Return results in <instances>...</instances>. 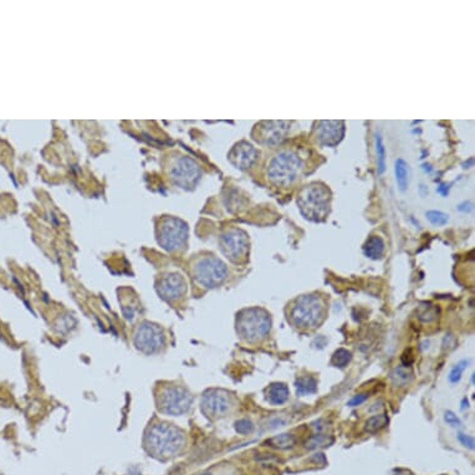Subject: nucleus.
<instances>
[{
  "label": "nucleus",
  "instance_id": "4",
  "mask_svg": "<svg viewBox=\"0 0 475 475\" xmlns=\"http://www.w3.org/2000/svg\"><path fill=\"white\" fill-rule=\"evenodd\" d=\"M331 193L323 183L307 184L297 194V205L306 219L323 222L330 212Z\"/></svg>",
  "mask_w": 475,
  "mask_h": 475
},
{
  "label": "nucleus",
  "instance_id": "23",
  "mask_svg": "<svg viewBox=\"0 0 475 475\" xmlns=\"http://www.w3.org/2000/svg\"><path fill=\"white\" fill-rule=\"evenodd\" d=\"M427 219L436 227H443L449 222V216L439 210H429L426 213Z\"/></svg>",
  "mask_w": 475,
  "mask_h": 475
},
{
  "label": "nucleus",
  "instance_id": "14",
  "mask_svg": "<svg viewBox=\"0 0 475 475\" xmlns=\"http://www.w3.org/2000/svg\"><path fill=\"white\" fill-rule=\"evenodd\" d=\"M161 296L168 302H173L176 300H179L186 292V284L181 279H173L170 281V284H166L161 288Z\"/></svg>",
  "mask_w": 475,
  "mask_h": 475
},
{
  "label": "nucleus",
  "instance_id": "17",
  "mask_svg": "<svg viewBox=\"0 0 475 475\" xmlns=\"http://www.w3.org/2000/svg\"><path fill=\"white\" fill-rule=\"evenodd\" d=\"M394 174H396V181L398 184V188L404 192L407 189L408 183H409V177H408V165L404 160L398 158L394 163Z\"/></svg>",
  "mask_w": 475,
  "mask_h": 475
},
{
  "label": "nucleus",
  "instance_id": "25",
  "mask_svg": "<svg viewBox=\"0 0 475 475\" xmlns=\"http://www.w3.org/2000/svg\"><path fill=\"white\" fill-rule=\"evenodd\" d=\"M235 431L240 434H250L254 431V425L249 419H240L235 423Z\"/></svg>",
  "mask_w": 475,
  "mask_h": 475
},
{
  "label": "nucleus",
  "instance_id": "28",
  "mask_svg": "<svg viewBox=\"0 0 475 475\" xmlns=\"http://www.w3.org/2000/svg\"><path fill=\"white\" fill-rule=\"evenodd\" d=\"M458 439L465 447H469L470 449H474V438L470 436H465L463 433H458Z\"/></svg>",
  "mask_w": 475,
  "mask_h": 475
},
{
  "label": "nucleus",
  "instance_id": "32",
  "mask_svg": "<svg viewBox=\"0 0 475 475\" xmlns=\"http://www.w3.org/2000/svg\"><path fill=\"white\" fill-rule=\"evenodd\" d=\"M204 475H212V474H204Z\"/></svg>",
  "mask_w": 475,
  "mask_h": 475
},
{
  "label": "nucleus",
  "instance_id": "27",
  "mask_svg": "<svg viewBox=\"0 0 475 475\" xmlns=\"http://www.w3.org/2000/svg\"><path fill=\"white\" fill-rule=\"evenodd\" d=\"M444 419H445V422H447L450 427H459V426H460V419H459V418L454 414V413L452 412V410H448V412H445Z\"/></svg>",
  "mask_w": 475,
  "mask_h": 475
},
{
  "label": "nucleus",
  "instance_id": "30",
  "mask_svg": "<svg viewBox=\"0 0 475 475\" xmlns=\"http://www.w3.org/2000/svg\"><path fill=\"white\" fill-rule=\"evenodd\" d=\"M458 210L463 212V213H469V212L471 210V203L464 202V203L459 204V205H458Z\"/></svg>",
  "mask_w": 475,
  "mask_h": 475
},
{
  "label": "nucleus",
  "instance_id": "5",
  "mask_svg": "<svg viewBox=\"0 0 475 475\" xmlns=\"http://www.w3.org/2000/svg\"><path fill=\"white\" fill-rule=\"evenodd\" d=\"M302 160L296 152L285 149L276 153L268 166V177L275 186H291L301 176Z\"/></svg>",
  "mask_w": 475,
  "mask_h": 475
},
{
  "label": "nucleus",
  "instance_id": "19",
  "mask_svg": "<svg viewBox=\"0 0 475 475\" xmlns=\"http://www.w3.org/2000/svg\"><path fill=\"white\" fill-rule=\"evenodd\" d=\"M388 417L386 414H377L374 417L368 418L366 423H364V429L370 433H375V432L380 431V429L385 428L388 425Z\"/></svg>",
  "mask_w": 475,
  "mask_h": 475
},
{
  "label": "nucleus",
  "instance_id": "16",
  "mask_svg": "<svg viewBox=\"0 0 475 475\" xmlns=\"http://www.w3.org/2000/svg\"><path fill=\"white\" fill-rule=\"evenodd\" d=\"M296 394L300 397L310 396L318 392V381L312 376H301L295 382Z\"/></svg>",
  "mask_w": 475,
  "mask_h": 475
},
{
  "label": "nucleus",
  "instance_id": "2",
  "mask_svg": "<svg viewBox=\"0 0 475 475\" xmlns=\"http://www.w3.org/2000/svg\"><path fill=\"white\" fill-rule=\"evenodd\" d=\"M186 433L181 428L168 422L149 425L144 434V448L152 457L170 459L182 452L186 445Z\"/></svg>",
  "mask_w": 475,
  "mask_h": 475
},
{
  "label": "nucleus",
  "instance_id": "9",
  "mask_svg": "<svg viewBox=\"0 0 475 475\" xmlns=\"http://www.w3.org/2000/svg\"><path fill=\"white\" fill-rule=\"evenodd\" d=\"M227 275V267L217 257H204L195 265L194 278L197 283L202 285L203 288H218L224 283Z\"/></svg>",
  "mask_w": 475,
  "mask_h": 475
},
{
  "label": "nucleus",
  "instance_id": "21",
  "mask_svg": "<svg viewBox=\"0 0 475 475\" xmlns=\"http://www.w3.org/2000/svg\"><path fill=\"white\" fill-rule=\"evenodd\" d=\"M391 380L396 386H403L410 382V380H412V374L408 371V368L397 367L391 374Z\"/></svg>",
  "mask_w": 475,
  "mask_h": 475
},
{
  "label": "nucleus",
  "instance_id": "6",
  "mask_svg": "<svg viewBox=\"0 0 475 475\" xmlns=\"http://www.w3.org/2000/svg\"><path fill=\"white\" fill-rule=\"evenodd\" d=\"M157 408L162 414L183 415L189 412L193 404V396L188 388L179 385L161 386L157 396Z\"/></svg>",
  "mask_w": 475,
  "mask_h": 475
},
{
  "label": "nucleus",
  "instance_id": "13",
  "mask_svg": "<svg viewBox=\"0 0 475 475\" xmlns=\"http://www.w3.org/2000/svg\"><path fill=\"white\" fill-rule=\"evenodd\" d=\"M289 387L283 382H274L265 388V399L272 406H283L289 401Z\"/></svg>",
  "mask_w": 475,
  "mask_h": 475
},
{
  "label": "nucleus",
  "instance_id": "31",
  "mask_svg": "<svg viewBox=\"0 0 475 475\" xmlns=\"http://www.w3.org/2000/svg\"><path fill=\"white\" fill-rule=\"evenodd\" d=\"M437 192L442 195H447L448 193H449V187H448L445 183H442L441 186L437 188Z\"/></svg>",
  "mask_w": 475,
  "mask_h": 475
},
{
  "label": "nucleus",
  "instance_id": "3",
  "mask_svg": "<svg viewBox=\"0 0 475 475\" xmlns=\"http://www.w3.org/2000/svg\"><path fill=\"white\" fill-rule=\"evenodd\" d=\"M272 315L260 306L243 308L235 318L238 337L248 345H257L267 340L272 332Z\"/></svg>",
  "mask_w": 475,
  "mask_h": 475
},
{
  "label": "nucleus",
  "instance_id": "26",
  "mask_svg": "<svg viewBox=\"0 0 475 475\" xmlns=\"http://www.w3.org/2000/svg\"><path fill=\"white\" fill-rule=\"evenodd\" d=\"M329 443V438L325 436H321V434H316L313 436L312 438L310 439V442L307 443V447L310 445V448H316L320 447V445H326Z\"/></svg>",
  "mask_w": 475,
  "mask_h": 475
},
{
  "label": "nucleus",
  "instance_id": "22",
  "mask_svg": "<svg viewBox=\"0 0 475 475\" xmlns=\"http://www.w3.org/2000/svg\"><path fill=\"white\" fill-rule=\"evenodd\" d=\"M269 443L273 445V447L280 448V449H285V448H290L294 445L295 438L292 434H288V433L280 434V436H276L270 439Z\"/></svg>",
  "mask_w": 475,
  "mask_h": 475
},
{
  "label": "nucleus",
  "instance_id": "15",
  "mask_svg": "<svg viewBox=\"0 0 475 475\" xmlns=\"http://www.w3.org/2000/svg\"><path fill=\"white\" fill-rule=\"evenodd\" d=\"M385 241L378 235H371L363 245V254L372 260L382 259L385 254Z\"/></svg>",
  "mask_w": 475,
  "mask_h": 475
},
{
  "label": "nucleus",
  "instance_id": "12",
  "mask_svg": "<svg viewBox=\"0 0 475 475\" xmlns=\"http://www.w3.org/2000/svg\"><path fill=\"white\" fill-rule=\"evenodd\" d=\"M223 251L227 255V257L235 262L245 259L249 253L248 237L240 230L228 233L223 238Z\"/></svg>",
  "mask_w": 475,
  "mask_h": 475
},
{
  "label": "nucleus",
  "instance_id": "24",
  "mask_svg": "<svg viewBox=\"0 0 475 475\" xmlns=\"http://www.w3.org/2000/svg\"><path fill=\"white\" fill-rule=\"evenodd\" d=\"M468 364H469V361H466V359H463V361H460L459 363L455 364V366L450 370V374H449L450 382L458 383L459 381H460L464 371H465L466 367H468Z\"/></svg>",
  "mask_w": 475,
  "mask_h": 475
},
{
  "label": "nucleus",
  "instance_id": "8",
  "mask_svg": "<svg viewBox=\"0 0 475 475\" xmlns=\"http://www.w3.org/2000/svg\"><path fill=\"white\" fill-rule=\"evenodd\" d=\"M133 342L137 350L142 353L146 355L160 353L166 346L165 331L158 325L144 321L137 326L133 335Z\"/></svg>",
  "mask_w": 475,
  "mask_h": 475
},
{
  "label": "nucleus",
  "instance_id": "20",
  "mask_svg": "<svg viewBox=\"0 0 475 475\" xmlns=\"http://www.w3.org/2000/svg\"><path fill=\"white\" fill-rule=\"evenodd\" d=\"M351 359H352V353L350 351L345 350V348H340L332 355L331 363L335 367H337V368H345V367L350 364Z\"/></svg>",
  "mask_w": 475,
  "mask_h": 475
},
{
  "label": "nucleus",
  "instance_id": "7",
  "mask_svg": "<svg viewBox=\"0 0 475 475\" xmlns=\"http://www.w3.org/2000/svg\"><path fill=\"white\" fill-rule=\"evenodd\" d=\"M237 406V397L232 392L222 388H212L203 393L200 408L208 419H219L227 417Z\"/></svg>",
  "mask_w": 475,
  "mask_h": 475
},
{
  "label": "nucleus",
  "instance_id": "11",
  "mask_svg": "<svg viewBox=\"0 0 475 475\" xmlns=\"http://www.w3.org/2000/svg\"><path fill=\"white\" fill-rule=\"evenodd\" d=\"M289 131L290 123L286 121H267L260 125L256 139L265 146H278L286 138Z\"/></svg>",
  "mask_w": 475,
  "mask_h": 475
},
{
  "label": "nucleus",
  "instance_id": "29",
  "mask_svg": "<svg viewBox=\"0 0 475 475\" xmlns=\"http://www.w3.org/2000/svg\"><path fill=\"white\" fill-rule=\"evenodd\" d=\"M366 399H367V394H357V396L353 397V398L348 402V406L350 407L359 406V404L363 403Z\"/></svg>",
  "mask_w": 475,
  "mask_h": 475
},
{
  "label": "nucleus",
  "instance_id": "18",
  "mask_svg": "<svg viewBox=\"0 0 475 475\" xmlns=\"http://www.w3.org/2000/svg\"><path fill=\"white\" fill-rule=\"evenodd\" d=\"M376 151H377V171L378 174H383L386 171V147L383 144L382 137L378 133L375 135Z\"/></svg>",
  "mask_w": 475,
  "mask_h": 475
},
{
  "label": "nucleus",
  "instance_id": "1",
  "mask_svg": "<svg viewBox=\"0 0 475 475\" xmlns=\"http://www.w3.org/2000/svg\"><path fill=\"white\" fill-rule=\"evenodd\" d=\"M329 308L327 299L319 292L302 294L286 306V320L297 331L312 332L326 321Z\"/></svg>",
  "mask_w": 475,
  "mask_h": 475
},
{
  "label": "nucleus",
  "instance_id": "10",
  "mask_svg": "<svg viewBox=\"0 0 475 475\" xmlns=\"http://www.w3.org/2000/svg\"><path fill=\"white\" fill-rule=\"evenodd\" d=\"M345 125L342 121H320L313 128V138L325 147H335L342 141Z\"/></svg>",
  "mask_w": 475,
  "mask_h": 475
}]
</instances>
